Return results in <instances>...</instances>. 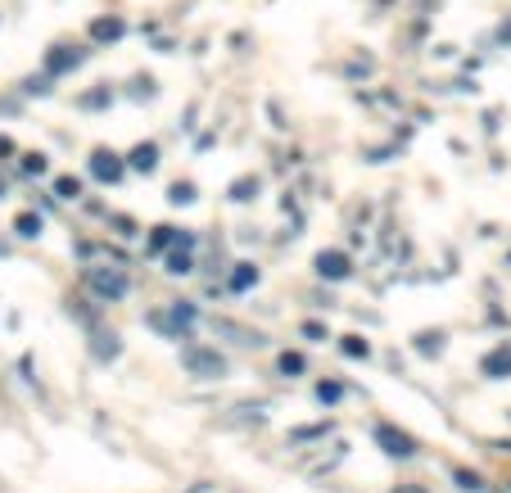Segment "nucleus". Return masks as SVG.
Masks as SVG:
<instances>
[{
	"mask_svg": "<svg viewBox=\"0 0 511 493\" xmlns=\"http://www.w3.org/2000/svg\"><path fill=\"white\" fill-rule=\"evenodd\" d=\"M317 394H321V403H335V399H340V385H321Z\"/></svg>",
	"mask_w": 511,
	"mask_h": 493,
	"instance_id": "13",
	"label": "nucleus"
},
{
	"mask_svg": "<svg viewBox=\"0 0 511 493\" xmlns=\"http://www.w3.org/2000/svg\"><path fill=\"white\" fill-rule=\"evenodd\" d=\"M181 357H185V367H190L195 376H222V367H227L217 353H204V349H185Z\"/></svg>",
	"mask_w": 511,
	"mask_h": 493,
	"instance_id": "2",
	"label": "nucleus"
},
{
	"mask_svg": "<svg viewBox=\"0 0 511 493\" xmlns=\"http://www.w3.org/2000/svg\"><path fill=\"white\" fill-rule=\"evenodd\" d=\"M281 372H285V376L303 372V357H298V353H281Z\"/></svg>",
	"mask_w": 511,
	"mask_h": 493,
	"instance_id": "10",
	"label": "nucleus"
},
{
	"mask_svg": "<svg viewBox=\"0 0 511 493\" xmlns=\"http://www.w3.org/2000/svg\"><path fill=\"white\" fill-rule=\"evenodd\" d=\"M394 493H426V489H421V484H398Z\"/></svg>",
	"mask_w": 511,
	"mask_h": 493,
	"instance_id": "16",
	"label": "nucleus"
},
{
	"mask_svg": "<svg viewBox=\"0 0 511 493\" xmlns=\"http://www.w3.org/2000/svg\"><path fill=\"white\" fill-rule=\"evenodd\" d=\"M91 32L99 36V41H114V36H122V23H118V18H99Z\"/></svg>",
	"mask_w": 511,
	"mask_h": 493,
	"instance_id": "8",
	"label": "nucleus"
},
{
	"mask_svg": "<svg viewBox=\"0 0 511 493\" xmlns=\"http://www.w3.org/2000/svg\"><path fill=\"white\" fill-rule=\"evenodd\" d=\"M303 335H308V340H326V330H321L317 322H308V326H303Z\"/></svg>",
	"mask_w": 511,
	"mask_h": 493,
	"instance_id": "15",
	"label": "nucleus"
},
{
	"mask_svg": "<svg viewBox=\"0 0 511 493\" xmlns=\"http://www.w3.org/2000/svg\"><path fill=\"white\" fill-rule=\"evenodd\" d=\"M344 353H348V357H367V340L348 335V340H344Z\"/></svg>",
	"mask_w": 511,
	"mask_h": 493,
	"instance_id": "11",
	"label": "nucleus"
},
{
	"mask_svg": "<svg viewBox=\"0 0 511 493\" xmlns=\"http://www.w3.org/2000/svg\"><path fill=\"white\" fill-rule=\"evenodd\" d=\"M376 443L389 453V457H412L416 453L412 435H403V430H394V426H376Z\"/></svg>",
	"mask_w": 511,
	"mask_h": 493,
	"instance_id": "1",
	"label": "nucleus"
},
{
	"mask_svg": "<svg viewBox=\"0 0 511 493\" xmlns=\"http://www.w3.org/2000/svg\"><path fill=\"white\" fill-rule=\"evenodd\" d=\"M154 163H158V150H154V145H141V150L131 154V168H141V172H149Z\"/></svg>",
	"mask_w": 511,
	"mask_h": 493,
	"instance_id": "7",
	"label": "nucleus"
},
{
	"mask_svg": "<svg viewBox=\"0 0 511 493\" xmlns=\"http://www.w3.org/2000/svg\"><path fill=\"white\" fill-rule=\"evenodd\" d=\"M484 372L489 376H507L511 372V349H493L489 357H484Z\"/></svg>",
	"mask_w": 511,
	"mask_h": 493,
	"instance_id": "6",
	"label": "nucleus"
},
{
	"mask_svg": "<svg viewBox=\"0 0 511 493\" xmlns=\"http://www.w3.org/2000/svg\"><path fill=\"white\" fill-rule=\"evenodd\" d=\"M91 286L104 294V299H118V294H127V276H118V272H91Z\"/></svg>",
	"mask_w": 511,
	"mask_h": 493,
	"instance_id": "3",
	"label": "nucleus"
},
{
	"mask_svg": "<svg viewBox=\"0 0 511 493\" xmlns=\"http://www.w3.org/2000/svg\"><path fill=\"white\" fill-rule=\"evenodd\" d=\"M18 227H23V236H36V227H41V222H36V217H18Z\"/></svg>",
	"mask_w": 511,
	"mask_h": 493,
	"instance_id": "14",
	"label": "nucleus"
},
{
	"mask_svg": "<svg viewBox=\"0 0 511 493\" xmlns=\"http://www.w3.org/2000/svg\"><path fill=\"white\" fill-rule=\"evenodd\" d=\"M317 272H321V276H330V281H344V276H348V258L330 249V254H321V258H317Z\"/></svg>",
	"mask_w": 511,
	"mask_h": 493,
	"instance_id": "4",
	"label": "nucleus"
},
{
	"mask_svg": "<svg viewBox=\"0 0 511 493\" xmlns=\"http://www.w3.org/2000/svg\"><path fill=\"white\" fill-rule=\"evenodd\" d=\"M82 186H77V181H72V177H64V181H59V195H64V200H72V195H77Z\"/></svg>",
	"mask_w": 511,
	"mask_h": 493,
	"instance_id": "12",
	"label": "nucleus"
},
{
	"mask_svg": "<svg viewBox=\"0 0 511 493\" xmlns=\"http://www.w3.org/2000/svg\"><path fill=\"white\" fill-rule=\"evenodd\" d=\"M249 281H258V272H254V267H249V263H240V272L231 276V286H235V290H244Z\"/></svg>",
	"mask_w": 511,
	"mask_h": 493,
	"instance_id": "9",
	"label": "nucleus"
},
{
	"mask_svg": "<svg viewBox=\"0 0 511 493\" xmlns=\"http://www.w3.org/2000/svg\"><path fill=\"white\" fill-rule=\"evenodd\" d=\"M91 168H95V177H104V181H118V177H122V163H118L114 154H95Z\"/></svg>",
	"mask_w": 511,
	"mask_h": 493,
	"instance_id": "5",
	"label": "nucleus"
}]
</instances>
